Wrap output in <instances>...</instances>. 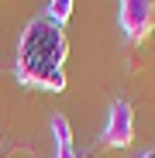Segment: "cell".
Instances as JSON below:
<instances>
[{"mask_svg": "<svg viewBox=\"0 0 155 158\" xmlns=\"http://www.w3.org/2000/svg\"><path fill=\"white\" fill-rule=\"evenodd\" d=\"M55 158H76V144H55Z\"/></svg>", "mask_w": 155, "mask_h": 158, "instance_id": "6", "label": "cell"}, {"mask_svg": "<svg viewBox=\"0 0 155 158\" xmlns=\"http://www.w3.org/2000/svg\"><path fill=\"white\" fill-rule=\"evenodd\" d=\"M155 28V0H121V31L127 41H145Z\"/></svg>", "mask_w": 155, "mask_h": 158, "instance_id": "2", "label": "cell"}, {"mask_svg": "<svg viewBox=\"0 0 155 158\" xmlns=\"http://www.w3.org/2000/svg\"><path fill=\"white\" fill-rule=\"evenodd\" d=\"M66 59H69V38L59 24L48 17H35L24 24L17 38V55H14V76L21 86L45 89V93H62L66 89Z\"/></svg>", "mask_w": 155, "mask_h": 158, "instance_id": "1", "label": "cell"}, {"mask_svg": "<svg viewBox=\"0 0 155 158\" xmlns=\"http://www.w3.org/2000/svg\"><path fill=\"white\" fill-rule=\"evenodd\" d=\"M138 158H155V151H141V155H138Z\"/></svg>", "mask_w": 155, "mask_h": 158, "instance_id": "8", "label": "cell"}, {"mask_svg": "<svg viewBox=\"0 0 155 158\" xmlns=\"http://www.w3.org/2000/svg\"><path fill=\"white\" fill-rule=\"evenodd\" d=\"M72 7H76V0H48V10H45V17L52 21V24H62L72 17Z\"/></svg>", "mask_w": 155, "mask_h": 158, "instance_id": "4", "label": "cell"}, {"mask_svg": "<svg viewBox=\"0 0 155 158\" xmlns=\"http://www.w3.org/2000/svg\"><path fill=\"white\" fill-rule=\"evenodd\" d=\"M52 134H55V144H72V127H69L66 114L52 117Z\"/></svg>", "mask_w": 155, "mask_h": 158, "instance_id": "5", "label": "cell"}, {"mask_svg": "<svg viewBox=\"0 0 155 158\" xmlns=\"http://www.w3.org/2000/svg\"><path fill=\"white\" fill-rule=\"evenodd\" d=\"M135 141V110L127 100H114L110 114H107V127H103V144L107 148H127Z\"/></svg>", "mask_w": 155, "mask_h": 158, "instance_id": "3", "label": "cell"}, {"mask_svg": "<svg viewBox=\"0 0 155 158\" xmlns=\"http://www.w3.org/2000/svg\"><path fill=\"white\" fill-rule=\"evenodd\" d=\"M76 158H97L93 151H76Z\"/></svg>", "mask_w": 155, "mask_h": 158, "instance_id": "7", "label": "cell"}]
</instances>
